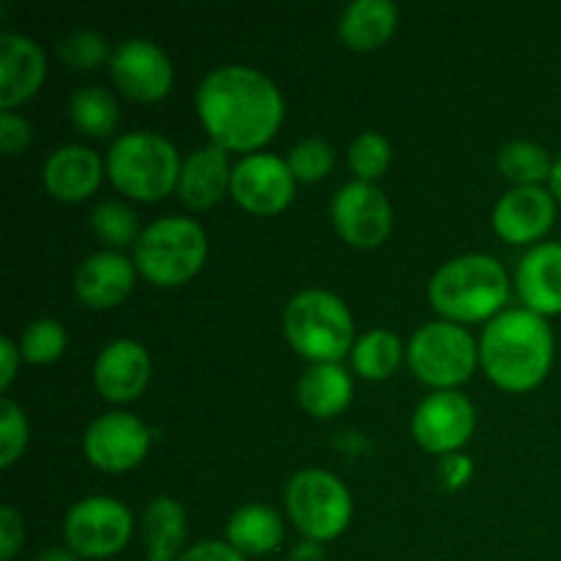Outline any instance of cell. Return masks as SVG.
Masks as SVG:
<instances>
[{
  "instance_id": "obj_37",
  "label": "cell",
  "mask_w": 561,
  "mask_h": 561,
  "mask_svg": "<svg viewBox=\"0 0 561 561\" xmlns=\"http://www.w3.org/2000/svg\"><path fill=\"white\" fill-rule=\"evenodd\" d=\"M179 561H244V553L236 551L230 542L203 540L197 542V546L186 548Z\"/></svg>"
},
{
  "instance_id": "obj_1",
  "label": "cell",
  "mask_w": 561,
  "mask_h": 561,
  "mask_svg": "<svg viewBox=\"0 0 561 561\" xmlns=\"http://www.w3.org/2000/svg\"><path fill=\"white\" fill-rule=\"evenodd\" d=\"M203 126L225 151L266 146L285 118L279 88L252 66H219L203 77L195 93Z\"/></svg>"
},
{
  "instance_id": "obj_6",
  "label": "cell",
  "mask_w": 561,
  "mask_h": 561,
  "mask_svg": "<svg viewBox=\"0 0 561 561\" xmlns=\"http://www.w3.org/2000/svg\"><path fill=\"white\" fill-rule=\"evenodd\" d=\"M206 252V230L195 219L162 217L135 241V266L159 288H175L201 272Z\"/></svg>"
},
{
  "instance_id": "obj_42",
  "label": "cell",
  "mask_w": 561,
  "mask_h": 561,
  "mask_svg": "<svg viewBox=\"0 0 561 561\" xmlns=\"http://www.w3.org/2000/svg\"><path fill=\"white\" fill-rule=\"evenodd\" d=\"M548 184H551V195L557 197V203H561V157L553 162V170H551V179H548Z\"/></svg>"
},
{
  "instance_id": "obj_20",
  "label": "cell",
  "mask_w": 561,
  "mask_h": 561,
  "mask_svg": "<svg viewBox=\"0 0 561 561\" xmlns=\"http://www.w3.org/2000/svg\"><path fill=\"white\" fill-rule=\"evenodd\" d=\"M102 159L85 146H64L47 157L42 168L44 186L64 203L85 201L102 181Z\"/></svg>"
},
{
  "instance_id": "obj_19",
  "label": "cell",
  "mask_w": 561,
  "mask_h": 561,
  "mask_svg": "<svg viewBox=\"0 0 561 561\" xmlns=\"http://www.w3.org/2000/svg\"><path fill=\"white\" fill-rule=\"evenodd\" d=\"M515 285L526 310L537 316H561V241L535 244L518 263Z\"/></svg>"
},
{
  "instance_id": "obj_29",
  "label": "cell",
  "mask_w": 561,
  "mask_h": 561,
  "mask_svg": "<svg viewBox=\"0 0 561 561\" xmlns=\"http://www.w3.org/2000/svg\"><path fill=\"white\" fill-rule=\"evenodd\" d=\"M91 228L107 247H126L140 239L137 214L124 203H99L91 211Z\"/></svg>"
},
{
  "instance_id": "obj_18",
  "label": "cell",
  "mask_w": 561,
  "mask_h": 561,
  "mask_svg": "<svg viewBox=\"0 0 561 561\" xmlns=\"http://www.w3.org/2000/svg\"><path fill=\"white\" fill-rule=\"evenodd\" d=\"M47 60L42 47L22 33L0 36V107L14 110L42 88Z\"/></svg>"
},
{
  "instance_id": "obj_16",
  "label": "cell",
  "mask_w": 561,
  "mask_h": 561,
  "mask_svg": "<svg viewBox=\"0 0 561 561\" xmlns=\"http://www.w3.org/2000/svg\"><path fill=\"white\" fill-rule=\"evenodd\" d=\"M151 378V356L137 340H113L104 345L93 365L99 394L110 403H129L140 398Z\"/></svg>"
},
{
  "instance_id": "obj_39",
  "label": "cell",
  "mask_w": 561,
  "mask_h": 561,
  "mask_svg": "<svg viewBox=\"0 0 561 561\" xmlns=\"http://www.w3.org/2000/svg\"><path fill=\"white\" fill-rule=\"evenodd\" d=\"M22 354L20 345L14 343L11 337L0 340V389H9L11 381L16 376V365H20Z\"/></svg>"
},
{
  "instance_id": "obj_13",
  "label": "cell",
  "mask_w": 561,
  "mask_h": 561,
  "mask_svg": "<svg viewBox=\"0 0 561 561\" xmlns=\"http://www.w3.org/2000/svg\"><path fill=\"white\" fill-rule=\"evenodd\" d=\"M411 431L416 444L427 453L453 455L474 431V405L455 389H436L416 405Z\"/></svg>"
},
{
  "instance_id": "obj_27",
  "label": "cell",
  "mask_w": 561,
  "mask_h": 561,
  "mask_svg": "<svg viewBox=\"0 0 561 561\" xmlns=\"http://www.w3.org/2000/svg\"><path fill=\"white\" fill-rule=\"evenodd\" d=\"M69 110L77 129L88 137L113 135L115 124H118V104H115L113 93L102 85L77 88Z\"/></svg>"
},
{
  "instance_id": "obj_38",
  "label": "cell",
  "mask_w": 561,
  "mask_h": 561,
  "mask_svg": "<svg viewBox=\"0 0 561 561\" xmlns=\"http://www.w3.org/2000/svg\"><path fill=\"white\" fill-rule=\"evenodd\" d=\"M471 471H474V466H471V458H466V455H447L442 460V477L447 482V488L466 485Z\"/></svg>"
},
{
  "instance_id": "obj_4",
  "label": "cell",
  "mask_w": 561,
  "mask_h": 561,
  "mask_svg": "<svg viewBox=\"0 0 561 561\" xmlns=\"http://www.w3.org/2000/svg\"><path fill=\"white\" fill-rule=\"evenodd\" d=\"M285 337L316 365L343 359L354 343V318L340 296L310 288L288 301L283 316Z\"/></svg>"
},
{
  "instance_id": "obj_36",
  "label": "cell",
  "mask_w": 561,
  "mask_h": 561,
  "mask_svg": "<svg viewBox=\"0 0 561 561\" xmlns=\"http://www.w3.org/2000/svg\"><path fill=\"white\" fill-rule=\"evenodd\" d=\"M31 142V124H27L22 115L11 113V110H3L0 113V148L3 153H20L22 148H27Z\"/></svg>"
},
{
  "instance_id": "obj_12",
  "label": "cell",
  "mask_w": 561,
  "mask_h": 561,
  "mask_svg": "<svg viewBox=\"0 0 561 561\" xmlns=\"http://www.w3.org/2000/svg\"><path fill=\"white\" fill-rule=\"evenodd\" d=\"M148 447H151L148 427L126 411H110V414L96 416L82 436L85 458L96 469L110 471V474L135 469L146 458Z\"/></svg>"
},
{
  "instance_id": "obj_10",
  "label": "cell",
  "mask_w": 561,
  "mask_h": 561,
  "mask_svg": "<svg viewBox=\"0 0 561 561\" xmlns=\"http://www.w3.org/2000/svg\"><path fill=\"white\" fill-rule=\"evenodd\" d=\"M230 195L250 214H279L296 195V179L288 162L274 153H250L230 173Z\"/></svg>"
},
{
  "instance_id": "obj_9",
  "label": "cell",
  "mask_w": 561,
  "mask_h": 561,
  "mask_svg": "<svg viewBox=\"0 0 561 561\" xmlns=\"http://www.w3.org/2000/svg\"><path fill=\"white\" fill-rule=\"evenodd\" d=\"M66 546L82 559H110L131 537V513L110 496H91L71 504L64 520Z\"/></svg>"
},
{
  "instance_id": "obj_22",
  "label": "cell",
  "mask_w": 561,
  "mask_h": 561,
  "mask_svg": "<svg viewBox=\"0 0 561 561\" xmlns=\"http://www.w3.org/2000/svg\"><path fill=\"white\" fill-rule=\"evenodd\" d=\"M398 27V5L392 0H356L340 16V38L351 49L370 53L383 47Z\"/></svg>"
},
{
  "instance_id": "obj_32",
  "label": "cell",
  "mask_w": 561,
  "mask_h": 561,
  "mask_svg": "<svg viewBox=\"0 0 561 561\" xmlns=\"http://www.w3.org/2000/svg\"><path fill=\"white\" fill-rule=\"evenodd\" d=\"M58 55L80 71L96 69V66L107 64L113 58L107 38L96 31H75L66 38H60Z\"/></svg>"
},
{
  "instance_id": "obj_14",
  "label": "cell",
  "mask_w": 561,
  "mask_h": 561,
  "mask_svg": "<svg viewBox=\"0 0 561 561\" xmlns=\"http://www.w3.org/2000/svg\"><path fill=\"white\" fill-rule=\"evenodd\" d=\"M110 75L126 96L137 102H159L173 85V64L159 44L148 38H126L113 49Z\"/></svg>"
},
{
  "instance_id": "obj_33",
  "label": "cell",
  "mask_w": 561,
  "mask_h": 561,
  "mask_svg": "<svg viewBox=\"0 0 561 561\" xmlns=\"http://www.w3.org/2000/svg\"><path fill=\"white\" fill-rule=\"evenodd\" d=\"M334 164V151L327 140L321 137H307V140L296 142L288 153V168L294 179L299 181H321L329 175Z\"/></svg>"
},
{
  "instance_id": "obj_5",
  "label": "cell",
  "mask_w": 561,
  "mask_h": 561,
  "mask_svg": "<svg viewBox=\"0 0 561 561\" xmlns=\"http://www.w3.org/2000/svg\"><path fill=\"white\" fill-rule=\"evenodd\" d=\"M107 175L135 201H162L179 186L181 159L168 137L157 131H129L110 146Z\"/></svg>"
},
{
  "instance_id": "obj_30",
  "label": "cell",
  "mask_w": 561,
  "mask_h": 561,
  "mask_svg": "<svg viewBox=\"0 0 561 561\" xmlns=\"http://www.w3.org/2000/svg\"><path fill=\"white\" fill-rule=\"evenodd\" d=\"M389 162H392V146L387 137L378 131H362L359 137H354L348 148V164L359 175V181L373 184L376 179H381Z\"/></svg>"
},
{
  "instance_id": "obj_3",
  "label": "cell",
  "mask_w": 561,
  "mask_h": 561,
  "mask_svg": "<svg viewBox=\"0 0 561 561\" xmlns=\"http://www.w3.org/2000/svg\"><path fill=\"white\" fill-rule=\"evenodd\" d=\"M433 310L453 323H477L496 316L510 296V279L493 255H460L444 263L427 285Z\"/></svg>"
},
{
  "instance_id": "obj_15",
  "label": "cell",
  "mask_w": 561,
  "mask_h": 561,
  "mask_svg": "<svg viewBox=\"0 0 561 561\" xmlns=\"http://www.w3.org/2000/svg\"><path fill=\"white\" fill-rule=\"evenodd\" d=\"M557 197L542 186H515L493 208V228L510 244H531L551 230Z\"/></svg>"
},
{
  "instance_id": "obj_25",
  "label": "cell",
  "mask_w": 561,
  "mask_h": 561,
  "mask_svg": "<svg viewBox=\"0 0 561 561\" xmlns=\"http://www.w3.org/2000/svg\"><path fill=\"white\" fill-rule=\"evenodd\" d=\"M228 542L244 557H261L272 553L283 542V518L272 507L263 504H247L236 510L228 520Z\"/></svg>"
},
{
  "instance_id": "obj_17",
  "label": "cell",
  "mask_w": 561,
  "mask_h": 561,
  "mask_svg": "<svg viewBox=\"0 0 561 561\" xmlns=\"http://www.w3.org/2000/svg\"><path fill=\"white\" fill-rule=\"evenodd\" d=\"M135 263L115 250L96 252L77 268L75 294L91 310H110L121 305L135 288Z\"/></svg>"
},
{
  "instance_id": "obj_31",
  "label": "cell",
  "mask_w": 561,
  "mask_h": 561,
  "mask_svg": "<svg viewBox=\"0 0 561 561\" xmlns=\"http://www.w3.org/2000/svg\"><path fill=\"white\" fill-rule=\"evenodd\" d=\"M66 348V329L53 318H38L22 332L20 354L33 365H47L55 362Z\"/></svg>"
},
{
  "instance_id": "obj_24",
  "label": "cell",
  "mask_w": 561,
  "mask_h": 561,
  "mask_svg": "<svg viewBox=\"0 0 561 561\" xmlns=\"http://www.w3.org/2000/svg\"><path fill=\"white\" fill-rule=\"evenodd\" d=\"M148 561H179L186 540V513L175 499H153L142 515Z\"/></svg>"
},
{
  "instance_id": "obj_28",
  "label": "cell",
  "mask_w": 561,
  "mask_h": 561,
  "mask_svg": "<svg viewBox=\"0 0 561 561\" xmlns=\"http://www.w3.org/2000/svg\"><path fill=\"white\" fill-rule=\"evenodd\" d=\"M496 162L504 179L515 181L518 186H540V181L551 179L553 170L546 148L531 140H513L502 146Z\"/></svg>"
},
{
  "instance_id": "obj_2",
  "label": "cell",
  "mask_w": 561,
  "mask_h": 561,
  "mask_svg": "<svg viewBox=\"0 0 561 561\" xmlns=\"http://www.w3.org/2000/svg\"><path fill=\"white\" fill-rule=\"evenodd\" d=\"M488 378L507 392H529L553 365V334L546 318L531 310L499 312L480 337Z\"/></svg>"
},
{
  "instance_id": "obj_11",
  "label": "cell",
  "mask_w": 561,
  "mask_h": 561,
  "mask_svg": "<svg viewBox=\"0 0 561 561\" xmlns=\"http://www.w3.org/2000/svg\"><path fill=\"white\" fill-rule=\"evenodd\" d=\"M332 222L348 244L370 250L392 230V203L376 184L356 179L334 192Z\"/></svg>"
},
{
  "instance_id": "obj_35",
  "label": "cell",
  "mask_w": 561,
  "mask_h": 561,
  "mask_svg": "<svg viewBox=\"0 0 561 561\" xmlns=\"http://www.w3.org/2000/svg\"><path fill=\"white\" fill-rule=\"evenodd\" d=\"M25 540V524L22 515L11 504H3L0 510V561H11Z\"/></svg>"
},
{
  "instance_id": "obj_8",
  "label": "cell",
  "mask_w": 561,
  "mask_h": 561,
  "mask_svg": "<svg viewBox=\"0 0 561 561\" xmlns=\"http://www.w3.org/2000/svg\"><path fill=\"white\" fill-rule=\"evenodd\" d=\"M405 356L416 378L436 389H453L469 381L480 359V345L460 323L433 321L416 329Z\"/></svg>"
},
{
  "instance_id": "obj_40",
  "label": "cell",
  "mask_w": 561,
  "mask_h": 561,
  "mask_svg": "<svg viewBox=\"0 0 561 561\" xmlns=\"http://www.w3.org/2000/svg\"><path fill=\"white\" fill-rule=\"evenodd\" d=\"M290 561H321V548H318V542H301Z\"/></svg>"
},
{
  "instance_id": "obj_21",
  "label": "cell",
  "mask_w": 561,
  "mask_h": 561,
  "mask_svg": "<svg viewBox=\"0 0 561 561\" xmlns=\"http://www.w3.org/2000/svg\"><path fill=\"white\" fill-rule=\"evenodd\" d=\"M230 173H233V168L228 164L225 148L211 142V146L195 148L181 162V175L175 190H179L184 206L203 211V208H211L214 203H219L225 190H230Z\"/></svg>"
},
{
  "instance_id": "obj_34",
  "label": "cell",
  "mask_w": 561,
  "mask_h": 561,
  "mask_svg": "<svg viewBox=\"0 0 561 561\" xmlns=\"http://www.w3.org/2000/svg\"><path fill=\"white\" fill-rule=\"evenodd\" d=\"M27 447V420L25 411L14 400L3 398L0 403V466L9 469Z\"/></svg>"
},
{
  "instance_id": "obj_7",
  "label": "cell",
  "mask_w": 561,
  "mask_h": 561,
  "mask_svg": "<svg viewBox=\"0 0 561 561\" xmlns=\"http://www.w3.org/2000/svg\"><path fill=\"white\" fill-rule=\"evenodd\" d=\"M285 507L296 529L310 542L340 537L354 515L348 488L323 469L296 471L285 485Z\"/></svg>"
},
{
  "instance_id": "obj_26",
  "label": "cell",
  "mask_w": 561,
  "mask_h": 561,
  "mask_svg": "<svg viewBox=\"0 0 561 561\" xmlns=\"http://www.w3.org/2000/svg\"><path fill=\"white\" fill-rule=\"evenodd\" d=\"M400 359H403V345H400L398 334L387 332V329H373V332L362 334L351 351L354 370L370 381H383L392 376Z\"/></svg>"
},
{
  "instance_id": "obj_23",
  "label": "cell",
  "mask_w": 561,
  "mask_h": 561,
  "mask_svg": "<svg viewBox=\"0 0 561 561\" xmlns=\"http://www.w3.org/2000/svg\"><path fill=\"white\" fill-rule=\"evenodd\" d=\"M296 394H299V403L307 414L327 420V416L340 414L351 403L354 381H351L348 370L340 367V362H327V365H312L299 378Z\"/></svg>"
},
{
  "instance_id": "obj_41",
  "label": "cell",
  "mask_w": 561,
  "mask_h": 561,
  "mask_svg": "<svg viewBox=\"0 0 561 561\" xmlns=\"http://www.w3.org/2000/svg\"><path fill=\"white\" fill-rule=\"evenodd\" d=\"M33 561H77V553L71 548H47Z\"/></svg>"
}]
</instances>
